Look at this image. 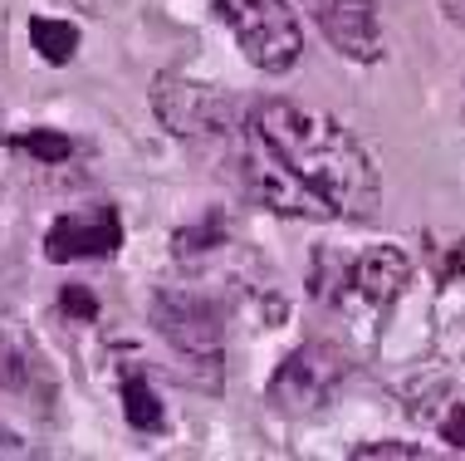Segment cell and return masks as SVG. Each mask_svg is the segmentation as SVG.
I'll return each mask as SVG.
<instances>
[{"instance_id":"obj_1","label":"cell","mask_w":465,"mask_h":461,"mask_svg":"<svg viewBox=\"0 0 465 461\" xmlns=\"http://www.w3.org/2000/svg\"><path fill=\"white\" fill-rule=\"evenodd\" d=\"M245 157L270 211L309 221H362L377 211L372 162L329 114L270 98L245 118Z\"/></svg>"},{"instance_id":"obj_14","label":"cell","mask_w":465,"mask_h":461,"mask_svg":"<svg viewBox=\"0 0 465 461\" xmlns=\"http://www.w3.org/2000/svg\"><path fill=\"white\" fill-rule=\"evenodd\" d=\"M59 309H64V315H74V319H94L98 315V300L89 290H84V285H64V295H59Z\"/></svg>"},{"instance_id":"obj_2","label":"cell","mask_w":465,"mask_h":461,"mask_svg":"<svg viewBox=\"0 0 465 461\" xmlns=\"http://www.w3.org/2000/svg\"><path fill=\"white\" fill-rule=\"evenodd\" d=\"M216 10L231 25V35L241 40L245 59L255 69H265V74L294 69L304 35H299V20L284 0H216Z\"/></svg>"},{"instance_id":"obj_8","label":"cell","mask_w":465,"mask_h":461,"mask_svg":"<svg viewBox=\"0 0 465 461\" xmlns=\"http://www.w3.org/2000/svg\"><path fill=\"white\" fill-rule=\"evenodd\" d=\"M411 280V260L397 251V246H372L362 251L353 266H348V285L353 295H362L368 305H392Z\"/></svg>"},{"instance_id":"obj_15","label":"cell","mask_w":465,"mask_h":461,"mask_svg":"<svg viewBox=\"0 0 465 461\" xmlns=\"http://www.w3.org/2000/svg\"><path fill=\"white\" fill-rule=\"evenodd\" d=\"M441 432H446V442L456 446V452H465V407H456V413L446 417V427H441Z\"/></svg>"},{"instance_id":"obj_9","label":"cell","mask_w":465,"mask_h":461,"mask_svg":"<svg viewBox=\"0 0 465 461\" xmlns=\"http://www.w3.org/2000/svg\"><path fill=\"white\" fill-rule=\"evenodd\" d=\"M123 417L137 432H157L162 427V397L153 393V383L143 373H123Z\"/></svg>"},{"instance_id":"obj_12","label":"cell","mask_w":465,"mask_h":461,"mask_svg":"<svg viewBox=\"0 0 465 461\" xmlns=\"http://www.w3.org/2000/svg\"><path fill=\"white\" fill-rule=\"evenodd\" d=\"M15 147H25L30 157H40V162H64L74 153V143L64 138V133H49V128H30V133H20Z\"/></svg>"},{"instance_id":"obj_13","label":"cell","mask_w":465,"mask_h":461,"mask_svg":"<svg viewBox=\"0 0 465 461\" xmlns=\"http://www.w3.org/2000/svg\"><path fill=\"white\" fill-rule=\"evenodd\" d=\"M211 241H221V216H211L206 226H196V231H182L177 236V251L192 260L196 251H211Z\"/></svg>"},{"instance_id":"obj_19","label":"cell","mask_w":465,"mask_h":461,"mask_svg":"<svg viewBox=\"0 0 465 461\" xmlns=\"http://www.w3.org/2000/svg\"><path fill=\"white\" fill-rule=\"evenodd\" d=\"M0 138H5V118H0Z\"/></svg>"},{"instance_id":"obj_17","label":"cell","mask_w":465,"mask_h":461,"mask_svg":"<svg viewBox=\"0 0 465 461\" xmlns=\"http://www.w3.org/2000/svg\"><path fill=\"white\" fill-rule=\"evenodd\" d=\"M0 456H25V442L15 437V432L0 427Z\"/></svg>"},{"instance_id":"obj_11","label":"cell","mask_w":465,"mask_h":461,"mask_svg":"<svg viewBox=\"0 0 465 461\" xmlns=\"http://www.w3.org/2000/svg\"><path fill=\"white\" fill-rule=\"evenodd\" d=\"M0 388L35 393V358L20 344H0Z\"/></svg>"},{"instance_id":"obj_6","label":"cell","mask_w":465,"mask_h":461,"mask_svg":"<svg viewBox=\"0 0 465 461\" xmlns=\"http://www.w3.org/2000/svg\"><path fill=\"white\" fill-rule=\"evenodd\" d=\"M118 246H123V216L108 202L69 211V216H59L54 226H49V236H45V256L59 260V266H69V260L113 256Z\"/></svg>"},{"instance_id":"obj_7","label":"cell","mask_w":465,"mask_h":461,"mask_svg":"<svg viewBox=\"0 0 465 461\" xmlns=\"http://www.w3.org/2000/svg\"><path fill=\"white\" fill-rule=\"evenodd\" d=\"M309 10L338 55L362 59V65L382 59V25H377L372 0H309Z\"/></svg>"},{"instance_id":"obj_5","label":"cell","mask_w":465,"mask_h":461,"mask_svg":"<svg viewBox=\"0 0 465 461\" xmlns=\"http://www.w3.org/2000/svg\"><path fill=\"white\" fill-rule=\"evenodd\" d=\"M153 108L177 138H196V133H225L235 128V104L221 89L206 84H186V79H157Z\"/></svg>"},{"instance_id":"obj_3","label":"cell","mask_w":465,"mask_h":461,"mask_svg":"<svg viewBox=\"0 0 465 461\" xmlns=\"http://www.w3.org/2000/svg\"><path fill=\"white\" fill-rule=\"evenodd\" d=\"M343 378H348V358L333 344H304L274 373L270 407L274 413H313V407H323L338 393Z\"/></svg>"},{"instance_id":"obj_18","label":"cell","mask_w":465,"mask_h":461,"mask_svg":"<svg viewBox=\"0 0 465 461\" xmlns=\"http://www.w3.org/2000/svg\"><path fill=\"white\" fill-rule=\"evenodd\" d=\"M446 5H450V15H456V20L465 25V0H446Z\"/></svg>"},{"instance_id":"obj_16","label":"cell","mask_w":465,"mask_h":461,"mask_svg":"<svg viewBox=\"0 0 465 461\" xmlns=\"http://www.w3.org/2000/svg\"><path fill=\"white\" fill-rule=\"evenodd\" d=\"M353 456L368 461V456H421V452H417V446H358Z\"/></svg>"},{"instance_id":"obj_4","label":"cell","mask_w":465,"mask_h":461,"mask_svg":"<svg viewBox=\"0 0 465 461\" xmlns=\"http://www.w3.org/2000/svg\"><path fill=\"white\" fill-rule=\"evenodd\" d=\"M153 324L177 354L221 373V309L211 300L186 295V290H167L153 300Z\"/></svg>"},{"instance_id":"obj_10","label":"cell","mask_w":465,"mask_h":461,"mask_svg":"<svg viewBox=\"0 0 465 461\" xmlns=\"http://www.w3.org/2000/svg\"><path fill=\"white\" fill-rule=\"evenodd\" d=\"M30 40L35 49H40V59H49V65H69L74 49H79V30L64 20H30Z\"/></svg>"}]
</instances>
